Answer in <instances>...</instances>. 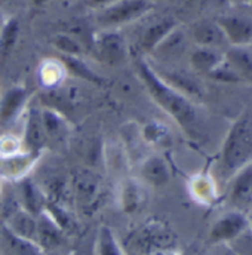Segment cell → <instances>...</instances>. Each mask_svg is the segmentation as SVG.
<instances>
[{
  "mask_svg": "<svg viewBox=\"0 0 252 255\" xmlns=\"http://www.w3.org/2000/svg\"><path fill=\"white\" fill-rule=\"evenodd\" d=\"M135 68L138 79L154 104L159 106L169 118H172V121L180 129H183L187 136L197 139L200 136V119L194 103L162 80L153 65L145 58H138Z\"/></svg>",
  "mask_w": 252,
  "mask_h": 255,
  "instance_id": "cell-1",
  "label": "cell"
},
{
  "mask_svg": "<svg viewBox=\"0 0 252 255\" xmlns=\"http://www.w3.org/2000/svg\"><path fill=\"white\" fill-rule=\"evenodd\" d=\"M121 244L126 255H151L180 250V239L174 227L157 217H150L135 224L127 230Z\"/></svg>",
  "mask_w": 252,
  "mask_h": 255,
  "instance_id": "cell-2",
  "label": "cell"
},
{
  "mask_svg": "<svg viewBox=\"0 0 252 255\" xmlns=\"http://www.w3.org/2000/svg\"><path fill=\"white\" fill-rule=\"evenodd\" d=\"M250 163H252V118L248 113H242L224 136L220 151V174L226 180H232Z\"/></svg>",
  "mask_w": 252,
  "mask_h": 255,
  "instance_id": "cell-3",
  "label": "cell"
},
{
  "mask_svg": "<svg viewBox=\"0 0 252 255\" xmlns=\"http://www.w3.org/2000/svg\"><path fill=\"white\" fill-rule=\"evenodd\" d=\"M73 205L86 217H92L104 202L103 178L92 169L77 171L71 180Z\"/></svg>",
  "mask_w": 252,
  "mask_h": 255,
  "instance_id": "cell-4",
  "label": "cell"
},
{
  "mask_svg": "<svg viewBox=\"0 0 252 255\" xmlns=\"http://www.w3.org/2000/svg\"><path fill=\"white\" fill-rule=\"evenodd\" d=\"M153 7L154 3L151 0H119L97 12V24L100 30H119L141 19Z\"/></svg>",
  "mask_w": 252,
  "mask_h": 255,
  "instance_id": "cell-5",
  "label": "cell"
},
{
  "mask_svg": "<svg viewBox=\"0 0 252 255\" xmlns=\"http://www.w3.org/2000/svg\"><path fill=\"white\" fill-rule=\"evenodd\" d=\"M247 236H252V224L250 215L236 209H232L217 218L209 230L208 244L232 245L235 242L244 241Z\"/></svg>",
  "mask_w": 252,
  "mask_h": 255,
  "instance_id": "cell-6",
  "label": "cell"
},
{
  "mask_svg": "<svg viewBox=\"0 0 252 255\" xmlns=\"http://www.w3.org/2000/svg\"><path fill=\"white\" fill-rule=\"evenodd\" d=\"M92 49L100 63L118 67L127 60L129 48L119 30H100L92 39Z\"/></svg>",
  "mask_w": 252,
  "mask_h": 255,
  "instance_id": "cell-7",
  "label": "cell"
},
{
  "mask_svg": "<svg viewBox=\"0 0 252 255\" xmlns=\"http://www.w3.org/2000/svg\"><path fill=\"white\" fill-rule=\"evenodd\" d=\"M45 153L22 150L19 153L0 157V178L4 181L19 183L27 178Z\"/></svg>",
  "mask_w": 252,
  "mask_h": 255,
  "instance_id": "cell-8",
  "label": "cell"
},
{
  "mask_svg": "<svg viewBox=\"0 0 252 255\" xmlns=\"http://www.w3.org/2000/svg\"><path fill=\"white\" fill-rule=\"evenodd\" d=\"M178 27V22L172 16H162L150 22L138 37L136 48L141 54H151L157 46Z\"/></svg>",
  "mask_w": 252,
  "mask_h": 255,
  "instance_id": "cell-9",
  "label": "cell"
},
{
  "mask_svg": "<svg viewBox=\"0 0 252 255\" xmlns=\"http://www.w3.org/2000/svg\"><path fill=\"white\" fill-rule=\"evenodd\" d=\"M22 148L27 151L34 153H45L48 145V136L45 133L40 109L28 107L25 112V121H24V130H22Z\"/></svg>",
  "mask_w": 252,
  "mask_h": 255,
  "instance_id": "cell-10",
  "label": "cell"
},
{
  "mask_svg": "<svg viewBox=\"0 0 252 255\" xmlns=\"http://www.w3.org/2000/svg\"><path fill=\"white\" fill-rule=\"evenodd\" d=\"M229 203L233 209L251 214L252 211V163L241 169L230 183Z\"/></svg>",
  "mask_w": 252,
  "mask_h": 255,
  "instance_id": "cell-11",
  "label": "cell"
},
{
  "mask_svg": "<svg viewBox=\"0 0 252 255\" xmlns=\"http://www.w3.org/2000/svg\"><path fill=\"white\" fill-rule=\"evenodd\" d=\"M221 27L226 42L232 46H248L252 45V19L245 16L226 15L215 19Z\"/></svg>",
  "mask_w": 252,
  "mask_h": 255,
  "instance_id": "cell-12",
  "label": "cell"
},
{
  "mask_svg": "<svg viewBox=\"0 0 252 255\" xmlns=\"http://www.w3.org/2000/svg\"><path fill=\"white\" fill-rule=\"evenodd\" d=\"M156 73L160 76L162 80H165L171 88H174L175 91H178L180 94H183L184 97H187L189 100H199L203 97L205 91H203V86L202 83L187 71H183V70H160V68H156Z\"/></svg>",
  "mask_w": 252,
  "mask_h": 255,
  "instance_id": "cell-13",
  "label": "cell"
},
{
  "mask_svg": "<svg viewBox=\"0 0 252 255\" xmlns=\"http://www.w3.org/2000/svg\"><path fill=\"white\" fill-rule=\"evenodd\" d=\"M30 98V91L24 85L10 86L0 98V124L13 122L25 109Z\"/></svg>",
  "mask_w": 252,
  "mask_h": 255,
  "instance_id": "cell-14",
  "label": "cell"
},
{
  "mask_svg": "<svg viewBox=\"0 0 252 255\" xmlns=\"http://www.w3.org/2000/svg\"><path fill=\"white\" fill-rule=\"evenodd\" d=\"M18 184V205L21 209L27 211L28 214L39 217L45 211L46 196L42 187L34 183L30 177L21 180Z\"/></svg>",
  "mask_w": 252,
  "mask_h": 255,
  "instance_id": "cell-15",
  "label": "cell"
},
{
  "mask_svg": "<svg viewBox=\"0 0 252 255\" xmlns=\"http://www.w3.org/2000/svg\"><path fill=\"white\" fill-rule=\"evenodd\" d=\"M139 175L145 184L154 189H162L171 181V169L166 160L157 154H151L142 159Z\"/></svg>",
  "mask_w": 252,
  "mask_h": 255,
  "instance_id": "cell-16",
  "label": "cell"
},
{
  "mask_svg": "<svg viewBox=\"0 0 252 255\" xmlns=\"http://www.w3.org/2000/svg\"><path fill=\"white\" fill-rule=\"evenodd\" d=\"M118 202H119L121 211L126 215H133L139 212L145 202V194H144L141 183L132 177L124 178L119 187Z\"/></svg>",
  "mask_w": 252,
  "mask_h": 255,
  "instance_id": "cell-17",
  "label": "cell"
},
{
  "mask_svg": "<svg viewBox=\"0 0 252 255\" xmlns=\"http://www.w3.org/2000/svg\"><path fill=\"white\" fill-rule=\"evenodd\" d=\"M190 36L197 46L203 48L217 49L223 43H226V37L221 27L217 24V21L211 19H202L194 22L190 28Z\"/></svg>",
  "mask_w": 252,
  "mask_h": 255,
  "instance_id": "cell-18",
  "label": "cell"
},
{
  "mask_svg": "<svg viewBox=\"0 0 252 255\" xmlns=\"http://www.w3.org/2000/svg\"><path fill=\"white\" fill-rule=\"evenodd\" d=\"M65 239V233L51 220L45 212L37 217V232H36V244L46 253L61 247Z\"/></svg>",
  "mask_w": 252,
  "mask_h": 255,
  "instance_id": "cell-19",
  "label": "cell"
},
{
  "mask_svg": "<svg viewBox=\"0 0 252 255\" xmlns=\"http://www.w3.org/2000/svg\"><path fill=\"white\" fill-rule=\"evenodd\" d=\"M6 229H9L13 235L34 241L36 242V232H37V217L28 214L27 211L21 209L19 205L16 209H12L9 215L6 217V221L3 224Z\"/></svg>",
  "mask_w": 252,
  "mask_h": 255,
  "instance_id": "cell-20",
  "label": "cell"
},
{
  "mask_svg": "<svg viewBox=\"0 0 252 255\" xmlns=\"http://www.w3.org/2000/svg\"><path fill=\"white\" fill-rule=\"evenodd\" d=\"M37 74L42 86L46 91H54L61 88L67 77V70L60 58H48L39 65Z\"/></svg>",
  "mask_w": 252,
  "mask_h": 255,
  "instance_id": "cell-21",
  "label": "cell"
},
{
  "mask_svg": "<svg viewBox=\"0 0 252 255\" xmlns=\"http://www.w3.org/2000/svg\"><path fill=\"white\" fill-rule=\"evenodd\" d=\"M189 191L191 197L200 203V205H212L217 200V189L214 180L206 175L205 172H200L190 178Z\"/></svg>",
  "mask_w": 252,
  "mask_h": 255,
  "instance_id": "cell-22",
  "label": "cell"
},
{
  "mask_svg": "<svg viewBox=\"0 0 252 255\" xmlns=\"http://www.w3.org/2000/svg\"><path fill=\"white\" fill-rule=\"evenodd\" d=\"M224 60V54H221L218 49L214 48H203L197 46L190 54V65L196 73L209 74L218 64Z\"/></svg>",
  "mask_w": 252,
  "mask_h": 255,
  "instance_id": "cell-23",
  "label": "cell"
},
{
  "mask_svg": "<svg viewBox=\"0 0 252 255\" xmlns=\"http://www.w3.org/2000/svg\"><path fill=\"white\" fill-rule=\"evenodd\" d=\"M21 34V24L16 16H10L0 28V64H3L16 48Z\"/></svg>",
  "mask_w": 252,
  "mask_h": 255,
  "instance_id": "cell-24",
  "label": "cell"
},
{
  "mask_svg": "<svg viewBox=\"0 0 252 255\" xmlns=\"http://www.w3.org/2000/svg\"><path fill=\"white\" fill-rule=\"evenodd\" d=\"M224 60L233 67L242 82L247 80L252 83V52L247 46H232L224 54Z\"/></svg>",
  "mask_w": 252,
  "mask_h": 255,
  "instance_id": "cell-25",
  "label": "cell"
},
{
  "mask_svg": "<svg viewBox=\"0 0 252 255\" xmlns=\"http://www.w3.org/2000/svg\"><path fill=\"white\" fill-rule=\"evenodd\" d=\"M1 239L9 255H45V251L34 241L19 238L4 226L1 227Z\"/></svg>",
  "mask_w": 252,
  "mask_h": 255,
  "instance_id": "cell-26",
  "label": "cell"
},
{
  "mask_svg": "<svg viewBox=\"0 0 252 255\" xmlns=\"http://www.w3.org/2000/svg\"><path fill=\"white\" fill-rule=\"evenodd\" d=\"M61 63L64 64L65 70H67V74H71L80 80H85L91 85H95V86H103L106 83V80L98 74L95 73L88 64L82 60V57H65L61 55L60 57Z\"/></svg>",
  "mask_w": 252,
  "mask_h": 255,
  "instance_id": "cell-27",
  "label": "cell"
},
{
  "mask_svg": "<svg viewBox=\"0 0 252 255\" xmlns=\"http://www.w3.org/2000/svg\"><path fill=\"white\" fill-rule=\"evenodd\" d=\"M95 255H126L115 230L106 224L100 226L95 236Z\"/></svg>",
  "mask_w": 252,
  "mask_h": 255,
  "instance_id": "cell-28",
  "label": "cell"
},
{
  "mask_svg": "<svg viewBox=\"0 0 252 255\" xmlns=\"http://www.w3.org/2000/svg\"><path fill=\"white\" fill-rule=\"evenodd\" d=\"M40 116H42V124H43L45 133L48 136V141L61 139L67 133L68 122L63 113H60L54 109H49V107H42Z\"/></svg>",
  "mask_w": 252,
  "mask_h": 255,
  "instance_id": "cell-29",
  "label": "cell"
},
{
  "mask_svg": "<svg viewBox=\"0 0 252 255\" xmlns=\"http://www.w3.org/2000/svg\"><path fill=\"white\" fill-rule=\"evenodd\" d=\"M51 45L65 57H82L85 52L80 40L70 33H57L51 37Z\"/></svg>",
  "mask_w": 252,
  "mask_h": 255,
  "instance_id": "cell-30",
  "label": "cell"
},
{
  "mask_svg": "<svg viewBox=\"0 0 252 255\" xmlns=\"http://www.w3.org/2000/svg\"><path fill=\"white\" fill-rule=\"evenodd\" d=\"M139 136L144 144L162 145L169 139V129L157 121H150L139 129Z\"/></svg>",
  "mask_w": 252,
  "mask_h": 255,
  "instance_id": "cell-31",
  "label": "cell"
},
{
  "mask_svg": "<svg viewBox=\"0 0 252 255\" xmlns=\"http://www.w3.org/2000/svg\"><path fill=\"white\" fill-rule=\"evenodd\" d=\"M208 77L215 80V82H220V83H239V82H242L239 74L233 70V67L227 63L226 60H223L221 64H218L208 74Z\"/></svg>",
  "mask_w": 252,
  "mask_h": 255,
  "instance_id": "cell-32",
  "label": "cell"
},
{
  "mask_svg": "<svg viewBox=\"0 0 252 255\" xmlns=\"http://www.w3.org/2000/svg\"><path fill=\"white\" fill-rule=\"evenodd\" d=\"M22 142L15 135H1L0 136V157L10 156L22 151Z\"/></svg>",
  "mask_w": 252,
  "mask_h": 255,
  "instance_id": "cell-33",
  "label": "cell"
},
{
  "mask_svg": "<svg viewBox=\"0 0 252 255\" xmlns=\"http://www.w3.org/2000/svg\"><path fill=\"white\" fill-rule=\"evenodd\" d=\"M116 1H119V0H85L86 6H89L92 9H97V10L104 9V7H107V6H110V4H113Z\"/></svg>",
  "mask_w": 252,
  "mask_h": 255,
  "instance_id": "cell-34",
  "label": "cell"
},
{
  "mask_svg": "<svg viewBox=\"0 0 252 255\" xmlns=\"http://www.w3.org/2000/svg\"><path fill=\"white\" fill-rule=\"evenodd\" d=\"M151 255H184L181 250H172V251H160V253H154Z\"/></svg>",
  "mask_w": 252,
  "mask_h": 255,
  "instance_id": "cell-35",
  "label": "cell"
},
{
  "mask_svg": "<svg viewBox=\"0 0 252 255\" xmlns=\"http://www.w3.org/2000/svg\"><path fill=\"white\" fill-rule=\"evenodd\" d=\"M34 6H43L45 3H48L49 0H31Z\"/></svg>",
  "mask_w": 252,
  "mask_h": 255,
  "instance_id": "cell-36",
  "label": "cell"
},
{
  "mask_svg": "<svg viewBox=\"0 0 252 255\" xmlns=\"http://www.w3.org/2000/svg\"><path fill=\"white\" fill-rule=\"evenodd\" d=\"M12 0H0V7H3V6H6V4H9Z\"/></svg>",
  "mask_w": 252,
  "mask_h": 255,
  "instance_id": "cell-37",
  "label": "cell"
},
{
  "mask_svg": "<svg viewBox=\"0 0 252 255\" xmlns=\"http://www.w3.org/2000/svg\"><path fill=\"white\" fill-rule=\"evenodd\" d=\"M250 220H251V224H252V211H251V214H250Z\"/></svg>",
  "mask_w": 252,
  "mask_h": 255,
  "instance_id": "cell-38",
  "label": "cell"
},
{
  "mask_svg": "<svg viewBox=\"0 0 252 255\" xmlns=\"http://www.w3.org/2000/svg\"><path fill=\"white\" fill-rule=\"evenodd\" d=\"M0 197H1V186H0Z\"/></svg>",
  "mask_w": 252,
  "mask_h": 255,
  "instance_id": "cell-39",
  "label": "cell"
},
{
  "mask_svg": "<svg viewBox=\"0 0 252 255\" xmlns=\"http://www.w3.org/2000/svg\"><path fill=\"white\" fill-rule=\"evenodd\" d=\"M205 255H212V254H205Z\"/></svg>",
  "mask_w": 252,
  "mask_h": 255,
  "instance_id": "cell-40",
  "label": "cell"
}]
</instances>
